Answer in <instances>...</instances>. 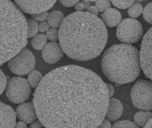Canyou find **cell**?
I'll return each mask as SVG.
<instances>
[{"instance_id": "cell-1", "label": "cell", "mask_w": 152, "mask_h": 128, "mask_svg": "<svg viewBox=\"0 0 152 128\" xmlns=\"http://www.w3.org/2000/svg\"><path fill=\"white\" fill-rule=\"evenodd\" d=\"M34 96L38 118L47 128H98L105 117L109 99L102 79L75 65L50 71Z\"/></svg>"}, {"instance_id": "cell-2", "label": "cell", "mask_w": 152, "mask_h": 128, "mask_svg": "<svg viewBox=\"0 0 152 128\" xmlns=\"http://www.w3.org/2000/svg\"><path fill=\"white\" fill-rule=\"evenodd\" d=\"M58 32L64 53L77 61H87L99 56L108 37L102 20L87 12L76 11L66 16Z\"/></svg>"}, {"instance_id": "cell-3", "label": "cell", "mask_w": 152, "mask_h": 128, "mask_svg": "<svg viewBox=\"0 0 152 128\" xmlns=\"http://www.w3.org/2000/svg\"><path fill=\"white\" fill-rule=\"evenodd\" d=\"M26 19L10 0H0V64L8 61L27 43Z\"/></svg>"}, {"instance_id": "cell-4", "label": "cell", "mask_w": 152, "mask_h": 128, "mask_svg": "<svg viewBox=\"0 0 152 128\" xmlns=\"http://www.w3.org/2000/svg\"><path fill=\"white\" fill-rule=\"evenodd\" d=\"M101 67L105 76L115 83L133 81L141 70L139 51L131 44H115L104 52Z\"/></svg>"}, {"instance_id": "cell-5", "label": "cell", "mask_w": 152, "mask_h": 128, "mask_svg": "<svg viewBox=\"0 0 152 128\" xmlns=\"http://www.w3.org/2000/svg\"><path fill=\"white\" fill-rule=\"evenodd\" d=\"M152 82L139 79L132 87L130 97L135 107L140 110H152Z\"/></svg>"}, {"instance_id": "cell-6", "label": "cell", "mask_w": 152, "mask_h": 128, "mask_svg": "<svg viewBox=\"0 0 152 128\" xmlns=\"http://www.w3.org/2000/svg\"><path fill=\"white\" fill-rule=\"evenodd\" d=\"M8 99L15 104H20L27 100L31 92V86L27 80L21 76L10 78L5 88Z\"/></svg>"}, {"instance_id": "cell-7", "label": "cell", "mask_w": 152, "mask_h": 128, "mask_svg": "<svg viewBox=\"0 0 152 128\" xmlns=\"http://www.w3.org/2000/svg\"><path fill=\"white\" fill-rule=\"evenodd\" d=\"M143 34L140 22L132 18L124 19L121 21L116 29L117 38L124 44L136 43Z\"/></svg>"}, {"instance_id": "cell-8", "label": "cell", "mask_w": 152, "mask_h": 128, "mask_svg": "<svg viewBox=\"0 0 152 128\" xmlns=\"http://www.w3.org/2000/svg\"><path fill=\"white\" fill-rule=\"evenodd\" d=\"M8 65L12 73L19 76H24L34 68L35 57L31 51L24 48L8 60Z\"/></svg>"}, {"instance_id": "cell-9", "label": "cell", "mask_w": 152, "mask_h": 128, "mask_svg": "<svg viewBox=\"0 0 152 128\" xmlns=\"http://www.w3.org/2000/svg\"><path fill=\"white\" fill-rule=\"evenodd\" d=\"M152 27L145 35L139 52L140 67L147 77L152 79Z\"/></svg>"}, {"instance_id": "cell-10", "label": "cell", "mask_w": 152, "mask_h": 128, "mask_svg": "<svg viewBox=\"0 0 152 128\" xmlns=\"http://www.w3.org/2000/svg\"><path fill=\"white\" fill-rule=\"evenodd\" d=\"M17 6L26 13L34 14L50 9L57 0H14Z\"/></svg>"}, {"instance_id": "cell-11", "label": "cell", "mask_w": 152, "mask_h": 128, "mask_svg": "<svg viewBox=\"0 0 152 128\" xmlns=\"http://www.w3.org/2000/svg\"><path fill=\"white\" fill-rule=\"evenodd\" d=\"M64 53L60 44L57 42H51L47 44L42 52L43 59L50 64L58 62L63 57Z\"/></svg>"}, {"instance_id": "cell-12", "label": "cell", "mask_w": 152, "mask_h": 128, "mask_svg": "<svg viewBox=\"0 0 152 128\" xmlns=\"http://www.w3.org/2000/svg\"><path fill=\"white\" fill-rule=\"evenodd\" d=\"M15 113L18 118L26 124L32 123L38 119L33 103L31 102L21 103L17 107Z\"/></svg>"}, {"instance_id": "cell-13", "label": "cell", "mask_w": 152, "mask_h": 128, "mask_svg": "<svg viewBox=\"0 0 152 128\" xmlns=\"http://www.w3.org/2000/svg\"><path fill=\"white\" fill-rule=\"evenodd\" d=\"M16 117L14 109L0 101V128H15Z\"/></svg>"}, {"instance_id": "cell-14", "label": "cell", "mask_w": 152, "mask_h": 128, "mask_svg": "<svg viewBox=\"0 0 152 128\" xmlns=\"http://www.w3.org/2000/svg\"><path fill=\"white\" fill-rule=\"evenodd\" d=\"M123 112V106L119 100L114 98L109 99L107 111L106 113V119L110 121H114L118 120Z\"/></svg>"}, {"instance_id": "cell-15", "label": "cell", "mask_w": 152, "mask_h": 128, "mask_svg": "<svg viewBox=\"0 0 152 128\" xmlns=\"http://www.w3.org/2000/svg\"><path fill=\"white\" fill-rule=\"evenodd\" d=\"M102 20L105 25L114 27L119 25L121 21L122 16L118 10L114 8H108L103 12Z\"/></svg>"}, {"instance_id": "cell-16", "label": "cell", "mask_w": 152, "mask_h": 128, "mask_svg": "<svg viewBox=\"0 0 152 128\" xmlns=\"http://www.w3.org/2000/svg\"><path fill=\"white\" fill-rule=\"evenodd\" d=\"M64 16L61 12L55 10L48 13L47 18V23L52 28H57L60 27L64 19Z\"/></svg>"}, {"instance_id": "cell-17", "label": "cell", "mask_w": 152, "mask_h": 128, "mask_svg": "<svg viewBox=\"0 0 152 128\" xmlns=\"http://www.w3.org/2000/svg\"><path fill=\"white\" fill-rule=\"evenodd\" d=\"M152 116V113L150 111H138L134 115V122L138 127H144Z\"/></svg>"}, {"instance_id": "cell-18", "label": "cell", "mask_w": 152, "mask_h": 128, "mask_svg": "<svg viewBox=\"0 0 152 128\" xmlns=\"http://www.w3.org/2000/svg\"><path fill=\"white\" fill-rule=\"evenodd\" d=\"M43 78L42 75L37 70H33L28 76L27 81L32 88L36 89Z\"/></svg>"}, {"instance_id": "cell-19", "label": "cell", "mask_w": 152, "mask_h": 128, "mask_svg": "<svg viewBox=\"0 0 152 128\" xmlns=\"http://www.w3.org/2000/svg\"><path fill=\"white\" fill-rule=\"evenodd\" d=\"M31 44L33 48L35 49H42L47 44V37L43 34L35 35L32 39Z\"/></svg>"}, {"instance_id": "cell-20", "label": "cell", "mask_w": 152, "mask_h": 128, "mask_svg": "<svg viewBox=\"0 0 152 128\" xmlns=\"http://www.w3.org/2000/svg\"><path fill=\"white\" fill-rule=\"evenodd\" d=\"M27 26V37L31 38L36 35L39 29L38 21L33 19H26Z\"/></svg>"}, {"instance_id": "cell-21", "label": "cell", "mask_w": 152, "mask_h": 128, "mask_svg": "<svg viewBox=\"0 0 152 128\" xmlns=\"http://www.w3.org/2000/svg\"><path fill=\"white\" fill-rule=\"evenodd\" d=\"M143 9V6L140 4L134 2L128 8V14L131 18H136L142 14Z\"/></svg>"}, {"instance_id": "cell-22", "label": "cell", "mask_w": 152, "mask_h": 128, "mask_svg": "<svg viewBox=\"0 0 152 128\" xmlns=\"http://www.w3.org/2000/svg\"><path fill=\"white\" fill-rule=\"evenodd\" d=\"M114 6L120 9H126L129 8L135 0H110Z\"/></svg>"}, {"instance_id": "cell-23", "label": "cell", "mask_w": 152, "mask_h": 128, "mask_svg": "<svg viewBox=\"0 0 152 128\" xmlns=\"http://www.w3.org/2000/svg\"><path fill=\"white\" fill-rule=\"evenodd\" d=\"M112 128H138L134 122L129 120L118 121L112 124Z\"/></svg>"}, {"instance_id": "cell-24", "label": "cell", "mask_w": 152, "mask_h": 128, "mask_svg": "<svg viewBox=\"0 0 152 128\" xmlns=\"http://www.w3.org/2000/svg\"><path fill=\"white\" fill-rule=\"evenodd\" d=\"M145 20L149 24H152V2L148 4L143 9L142 13Z\"/></svg>"}, {"instance_id": "cell-25", "label": "cell", "mask_w": 152, "mask_h": 128, "mask_svg": "<svg viewBox=\"0 0 152 128\" xmlns=\"http://www.w3.org/2000/svg\"><path fill=\"white\" fill-rule=\"evenodd\" d=\"M96 7L99 11L103 12L107 9L111 8L110 0H96Z\"/></svg>"}, {"instance_id": "cell-26", "label": "cell", "mask_w": 152, "mask_h": 128, "mask_svg": "<svg viewBox=\"0 0 152 128\" xmlns=\"http://www.w3.org/2000/svg\"><path fill=\"white\" fill-rule=\"evenodd\" d=\"M59 32L56 28H51L47 30L46 37L47 39L52 42H56L58 40Z\"/></svg>"}, {"instance_id": "cell-27", "label": "cell", "mask_w": 152, "mask_h": 128, "mask_svg": "<svg viewBox=\"0 0 152 128\" xmlns=\"http://www.w3.org/2000/svg\"><path fill=\"white\" fill-rule=\"evenodd\" d=\"M48 12V11L31 14V17L33 19L37 21H43L47 19Z\"/></svg>"}, {"instance_id": "cell-28", "label": "cell", "mask_w": 152, "mask_h": 128, "mask_svg": "<svg viewBox=\"0 0 152 128\" xmlns=\"http://www.w3.org/2000/svg\"><path fill=\"white\" fill-rule=\"evenodd\" d=\"M7 78L3 71L0 68V95L5 89L7 83Z\"/></svg>"}, {"instance_id": "cell-29", "label": "cell", "mask_w": 152, "mask_h": 128, "mask_svg": "<svg viewBox=\"0 0 152 128\" xmlns=\"http://www.w3.org/2000/svg\"><path fill=\"white\" fill-rule=\"evenodd\" d=\"M61 4L66 7L74 6L80 0H59Z\"/></svg>"}, {"instance_id": "cell-30", "label": "cell", "mask_w": 152, "mask_h": 128, "mask_svg": "<svg viewBox=\"0 0 152 128\" xmlns=\"http://www.w3.org/2000/svg\"><path fill=\"white\" fill-rule=\"evenodd\" d=\"M49 25L47 22L45 21H42L39 24L38 29L40 32H45L49 29Z\"/></svg>"}, {"instance_id": "cell-31", "label": "cell", "mask_w": 152, "mask_h": 128, "mask_svg": "<svg viewBox=\"0 0 152 128\" xmlns=\"http://www.w3.org/2000/svg\"><path fill=\"white\" fill-rule=\"evenodd\" d=\"M74 6L76 11H83L85 9V5L83 2H78Z\"/></svg>"}, {"instance_id": "cell-32", "label": "cell", "mask_w": 152, "mask_h": 128, "mask_svg": "<svg viewBox=\"0 0 152 128\" xmlns=\"http://www.w3.org/2000/svg\"><path fill=\"white\" fill-rule=\"evenodd\" d=\"M86 10H87V12L96 15V16H97L98 14V10L97 8L95 6H89Z\"/></svg>"}, {"instance_id": "cell-33", "label": "cell", "mask_w": 152, "mask_h": 128, "mask_svg": "<svg viewBox=\"0 0 152 128\" xmlns=\"http://www.w3.org/2000/svg\"><path fill=\"white\" fill-rule=\"evenodd\" d=\"M112 126L111 122L109 120L107 119H103V121L101 122V124L99 125L98 127L99 128H110Z\"/></svg>"}, {"instance_id": "cell-34", "label": "cell", "mask_w": 152, "mask_h": 128, "mask_svg": "<svg viewBox=\"0 0 152 128\" xmlns=\"http://www.w3.org/2000/svg\"><path fill=\"white\" fill-rule=\"evenodd\" d=\"M107 87V91H108V96L109 98L112 97L114 93V88L113 86L111 84H106Z\"/></svg>"}, {"instance_id": "cell-35", "label": "cell", "mask_w": 152, "mask_h": 128, "mask_svg": "<svg viewBox=\"0 0 152 128\" xmlns=\"http://www.w3.org/2000/svg\"><path fill=\"white\" fill-rule=\"evenodd\" d=\"M44 127V125L41 122L38 120V121H35L32 123L30 125V128H42Z\"/></svg>"}, {"instance_id": "cell-36", "label": "cell", "mask_w": 152, "mask_h": 128, "mask_svg": "<svg viewBox=\"0 0 152 128\" xmlns=\"http://www.w3.org/2000/svg\"><path fill=\"white\" fill-rule=\"evenodd\" d=\"M15 127V128H27V126L26 123L20 121L16 123Z\"/></svg>"}, {"instance_id": "cell-37", "label": "cell", "mask_w": 152, "mask_h": 128, "mask_svg": "<svg viewBox=\"0 0 152 128\" xmlns=\"http://www.w3.org/2000/svg\"><path fill=\"white\" fill-rule=\"evenodd\" d=\"M144 128H152V118L149 119L147 122L146 124H145Z\"/></svg>"}, {"instance_id": "cell-38", "label": "cell", "mask_w": 152, "mask_h": 128, "mask_svg": "<svg viewBox=\"0 0 152 128\" xmlns=\"http://www.w3.org/2000/svg\"><path fill=\"white\" fill-rule=\"evenodd\" d=\"M85 1H87L88 2H93L96 1V0H85Z\"/></svg>"}, {"instance_id": "cell-39", "label": "cell", "mask_w": 152, "mask_h": 128, "mask_svg": "<svg viewBox=\"0 0 152 128\" xmlns=\"http://www.w3.org/2000/svg\"><path fill=\"white\" fill-rule=\"evenodd\" d=\"M142 1V0H135V1L137 3H140Z\"/></svg>"}]
</instances>
